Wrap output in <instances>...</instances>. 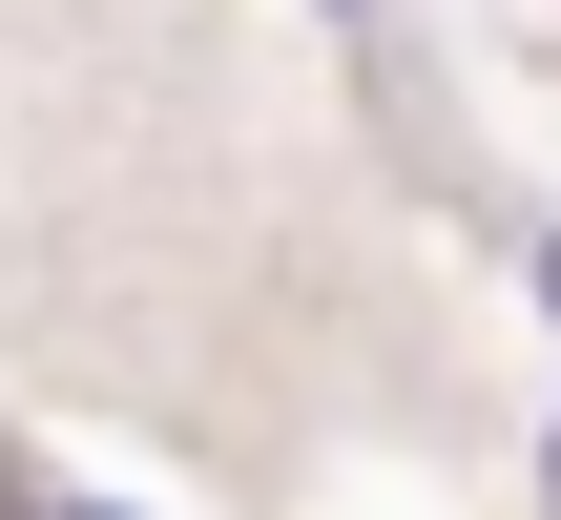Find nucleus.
I'll use <instances>...</instances> for the list:
<instances>
[{"instance_id":"nucleus-3","label":"nucleus","mask_w":561,"mask_h":520,"mask_svg":"<svg viewBox=\"0 0 561 520\" xmlns=\"http://www.w3.org/2000/svg\"><path fill=\"white\" fill-rule=\"evenodd\" d=\"M541 313H561V250H541Z\"/></svg>"},{"instance_id":"nucleus-1","label":"nucleus","mask_w":561,"mask_h":520,"mask_svg":"<svg viewBox=\"0 0 561 520\" xmlns=\"http://www.w3.org/2000/svg\"><path fill=\"white\" fill-rule=\"evenodd\" d=\"M541 500H561V417H541Z\"/></svg>"},{"instance_id":"nucleus-2","label":"nucleus","mask_w":561,"mask_h":520,"mask_svg":"<svg viewBox=\"0 0 561 520\" xmlns=\"http://www.w3.org/2000/svg\"><path fill=\"white\" fill-rule=\"evenodd\" d=\"M42 520H125V500H42Z\"/></svg>"}]
</instances>
